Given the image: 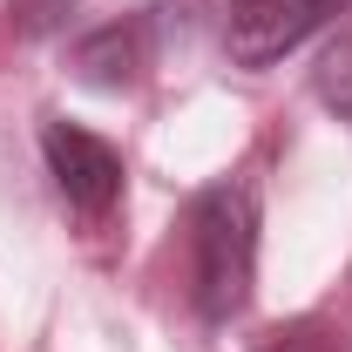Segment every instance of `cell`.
Here are the masks:
<instances>
[{"instance_id":"4","label":"cell","mask_w":352,"mask_h":352,"mask_svg":"<svg viewBox=\"0 0 352 352\" xmlns=\"http://www.w3.org/2000/svg\"><path fill=\"white\" fill-rule=\"evenodd\" d=\"M135 68H142V21H116V28H95L82 47H75V75L95 88H129Z\"/></svg>"},{"instance_id":"3","label":"cell","mask_w":352,"mask_h":352,"mask_svg":"<svg viewBox=\"0 0 352 352\" xmlns=\"http://www.w3.org/2000/svg\"><path fill=\"white\" fill-rule=\"evenodd\" d=\"M318 21H325V14H318L311 0H230V14H223V47H230V61L264 68V61L292 54Z\"/></svg>"},{"instance_id":"8","label":"cell","mask_w":352,"mask_h":352,"mask_svg":"<svg viewBox=\"0 0 352 352\" xmlns=\"http://www.w3.org/2000/svg\"><path fill=\"white\" fill-rule=\"evenodd\" d=\"M311 7H318V14H339V7H346V0H311Z\"/></svg>"},{"instance_id":"1","label":"cell","mask_w":352,"mask_h":352,"mask_svg":"<svg viewBox=\"0 0 352 352\" xmlns=\"http://www.w3.org/2000/svg\"><path fill=\"white\" fill-rule=\"evenodd\" d=\"M251 271H258V197L244 183H210L190 204V292L197 311L223 325L251 298Z\"/></svg>"},{"instance_id":"2","label":"cell","mask_w":352,"mask_h":352,"mask_svg":"<svg viewBox=\"0 0 352 352\" xmlns=\"http://www.w3.org/2000/svg\"><path fill=\"white\" fill-rule=\"evenodd\" d=\"M41 156H47L54 190H61L82 217H109V210H116V197H122V156H116L102 135L75 129V122H47L41 129Z\"/></svg>"},{"instance_id":"6","label":"cell","mask_w":352,"mask_h":352,"mask_svg":"<svg viewBox=\"0 0 352 352\" xmlns=\"http://www.w3.org/2000/svg\"><path fill=\"white\" fill-rule=\"evenodd\" d=\"M258 352H339V332H325V325H292V332H271Z\"/></svg>"},{"instance_id":"7","label":"cell","mask_w":352,"mask_h":352,"mask_svg":"<svg viewBox=\"0 0 352 352\" xmlns=\"http://www.w3.org/2000/svg\"><path fill=\"white\" fill-rule=\"evenodd\" d=\"M7 7H14V21H21V28H34V34L54 28V21L68 14V0H7Z\"/></svg>"},{"instance_id":"5","label":"cell","mask_w":352,"mask_h":352,"mask_svg":"<svg viewBox=\"0 0 352 352\" xmlns=\"http://www.w3.org/2000/svg\"><path fill=\"white\" fill-rule=\"evenodd\" d=\"M318 95H325V102L352 122V41H339L325 61H318Z\"/></svg>"}]
</instances>
